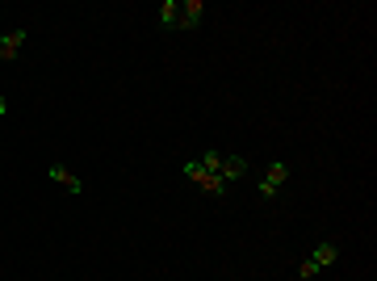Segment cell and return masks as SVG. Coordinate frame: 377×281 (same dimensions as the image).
I'll return each mask as SVG.
<instances>
[{"instance_id":"obj_1","label":"cell","mask_w":377,"mask_h":281,"mask_svg":"<svg viewBox=\"0 0 377 281\" xmlns=\"http://www.w3.org/2000/svg\"><path fill=\"white\" fill-rule=\"evenodd\" d=\"M180 168H185V177H189V181H197V185H201V193H210V198H222V193H227V181H222L218 172L201 168L197 160H185Z\"/></svg>"},{"instance_id":"obj_2","label":"cell","mask_w":377,"mask_h":281,"mask_svg":"<svg viewBox=\"0 0 377 281\" xmlns=\"http://www.w3.org/2000/svg\"><path fill=\"white\" fill-rule=\"evenodd\" d=\"M336 256H340V248L332 244V240H323V244H315V252L298 265V277L306 281V277H315L319 269H327V265H336Z\"/></svg>"},{"instance_id":"obj_3","label":"cell","mask_w":377,"mask_h":281,"mask_svg":"<svg viewBox=\"0 0 377 281\" xmlns=\"http://www.w3.org/2000/svg\"><path fill=\"white\" fill-rule=\"evenodd\" d=\"M285 181H290V164H285V160H273V164H269V177L256 185V193H260L264 202H273V198L281 193V185H285Z\"/></svg>"},{"instance_id":"obj_4","label":"cell","mask_w":377,"mask_h":281,"mask_svg":"<svg viewBox=\"0 0 377 281\" xmlns=\"http://www.w3.org/2000/svg\"><path fill=\"white\" fill-rule=\"evenodd\" d=\"M21 42H25V29H8V34H0V63H13L17 50H21Z\"/></svg>"},{"instance_id":"obj_5","label":"cell","mask_w":377,"mask_h":281,"mask_svg":"<svg viewBox=\"0 0 377 281\" xmlns=\"http://www.w3.org/2000/svg\"><path fill=\"white\" fill-rule=\"evenodd\" d=\"M201 13H206L201 0H180V29H197L201 25Z\"/></svg>"},{"instance_id":"obj_6","label":"cell","mask_w":377,"mask_h":281,"mask_svg":"<svg viewBox=\"0 0 377 281\" xmlns=\"http://www.w3.org/2000/svg\"><path fill=\"white\" fill-rule=\"evenodd\" d=\"M243 172H248V160H243V156H222V164H218V177H222L227 185H231V181H239Z\"/></svg>"},{"instance_id":"obj_7","label":"cell","mask_w":377,"mask_h":281,"mask_svg":"<svg viewBox=\"0 0 377 281\" xmlns=\"http://www.w3.org/2000/svg\"><path fill=\"white\" fill-rule=\"evenodd\" d=\"M46 172H50V181H59V185H63V189H67V193H84V181H80V177H76V172H67V168H63V164H50V168H46Z\"/></svg>"},{"instance_id":"obj_8","label":"cell","mask_w":377,"mask_h":281,"mask_svg":"<svg viewBox=\"0 0 377 281\" xmlns=\"http://www.w3.org/2000/svg\"><path fill=\"white\" fill-rule=\"evenodd\" d=\"M159 25L164 29H180V0H164L159 4Z\"/></svg>"},{"instance_id":"obj_9","label":"cell","mask_w":377,"mask_h":281,"mask_svg":"<svg viewBox=\"0 0 377 281\" xmlns=\"http://www.w3.org/2000/svg\"><path fill=\"white\" fill-rule=\"evenodd\" d=\"M0 114H8V101H4V97H0Z\"/></svg>"}]
</instances>
